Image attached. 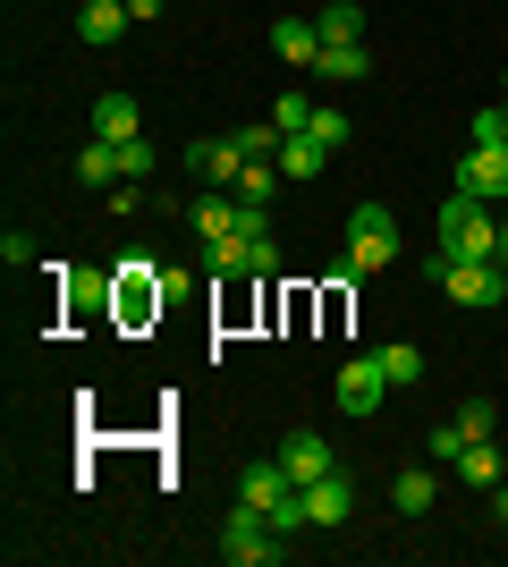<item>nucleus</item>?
I'll return each instance as SVG.
<instances>
[{
	"label": "nucleus",
	"mask_w": 508,
	"mask_h": 567,
	"mask_svg": "<svg viewBox=\"0 0 508 567\" xmlns=\"http://www.w3.org/2000/svg\"><path fill=\"white\" fill-rule=\"evenodd\" d=\"M94 136H102V144H136V136H145L136 94H102V102H94Z\"/></svg>",
	"instance_id": "11"
},
{
	"label": "nucleus",
	"mask_w": 508,
	"mask_h": 567,
	"mask_svg": "<svg viewBox=\"0 0 508 567\" xmlns=\"http://www.w3.org/2000/svg\"><path fill=\"white\" fill-rule=\"evenodd\" d=\"M491 246H500V220H491V204H475V195H449V204H440V255H449V262H491Z\"/></svg>",
	"instance_id": "2"
},
{
	"label": "nucleus",
	"mask_w": 508,
	"mask_h": 567,
	"mask_svg": "<svg viewBox=\"0 0 508 567\" xmlns=\"http://www.w3.org/2000/svg\"><path fill=\"white\" fill-rule=\"evenodd\" d=\"M238 195H246V204H271V195H280V162H246Z\"/></svg>",
	"instance_id": "24"
},
{
	"label": "nucleus",
	"mask_w": 508,
	"mask_h": 567,
	"mask_svg": "<svg viewBox=\"0 0 508 567\" xmlns=\"http://www.w3.org/2000/svg\"><path fill=\"white\" fill-rule=\"evenodd\" d=\"M120 178H127V187H145V178H153V144H145V136L120 144Z\"/></svg>",
	"instance_id": "27"
},
{
	"label": "nucleus",
	"mask_w": 508,
	"mask_h": 567,
	"mask_svg": "<svg viewBox=\"0 0 508 567\" xmlns=\"http://www.w3.org/2000/svg\"><path fill=\"white\" fill-rule=\"evenodd\" d=\"M398 262V213L390 204H356L348 213V262H339V280H364V271H390Z\"/></svg>",
	"instance_id": "1"
},
{
	"label": "nucleus",
	"mask_w": 508,
	"mask_h": 567,
	"mask_svg": "<svg viewBox=\"0 0 508 567\" xmlns=\"http://www.w3.org/2000/svg\"><path fill=\"white\" fill-rule=\"evenodd\" d=\"M204 271L212 280H255V237H204Z\"/></svg>",
	"instance_id": "13"
},
{
	"label": "nucleus",
	"mask_w": 508,
	"mask_h": 567,
	"mask_svg": "<svg viewBox=\"0 0 508 567\" xmlns=\"http://www.w3.org/2000/svg\"><path fill=\"white\" fill-rule=\"evenodd\" d=\"M76 178H85V187H120V144L85 136V153H76Z\"/></svg>",
	"instance_id": "19"
},
{
	"label": "nucleus",
	"mask_w": 508,
	"mask_h": 567,
	"mask_svg": "<svg viewBox=\"0 0 508 567\" xmlns=\"http://www.w3.org/2000/svg\"><path fill=\"white\" fill-rule=\"evenodd\" d=\"M271 162H280V178H289V187H305V178H322V162H331V153H322L314 136H280V153H271Z\"/></svg>",
	"instance_id": "17"
},
{
	"label": "nucleus",
	"mask_w": 508,
	"mask_h": 567,
	"mask_svg": "<svg viewBox=\"0 0 508 567\" xmlns=\"http://www.w3.org/2000/svg\"><path fill=\"white\" fill-rule=\"evenodd\" d=\"M424 457H433V466H458V457H466V424H458V415H449V424H433Z\"/></svg>",
	"instance_id": "23"
},
{
	"label": "nucleus",
	"mask_w": 508,
	"mask_h": 567,
	"mask_svg": "<svg viewBox=\"0 0 508 567\" xmlns=\"http://www.w3.org/2000/svg\"><path fill=\"white\" fill-rule=\"evenodd\" d=\"M314 76L322 85H356V76H373V60H364V43H322Z\"/></svg>",
	"instance_id": "18"
},
{
	"label": "nucleus",
	"mask_w": 508,
	"mask_h": 567,
	"mask_svg": "<svg viewBox=\"0 0 508 567\" xmlns=\"http://www.w3.org/2000/svg\"><path fill=\"white\" fill-rule=\"evenodd\" d=\"M314 111H322V102H305V94L289 85V94L271 102V127H280V136H305V127H314Z\"/></svg>",
	"instance_id": "22"
},
{
	"label": "nucleus",
	"mask_w": 508,
	"mask_h": 567,
	"mask_svg": "<svg viewBox=\"0 0 508 567\" xmlns=\"http://www.w3.org/2000/svg\"><path fill=\"white\" fill-rule=\"evenodd\" d=\"M458 195H475V204H508V144H466V153H458Z\"/></svg>",
	"instance_id": "5"
},
{
	"label": "nucleus",
	"mask_w": 508,
	"mask_h": 567,
	"mask_svg": "<svg viewBox=\"0 0 508 567\" xmlns=\"http://www.w3.org/2000/svg\"><path fill=\"white\" fill-rule=\"evenodd\" d=\"M382 373H390V390H407V381H424V355L415 348H382Z\"/></svg>",
	"instance_id": "26"
},
{
	"label": "nucleus",
	"mask_w": 508,
	"mask_h": 567,
	"mask_svg": "<svg viewBox=\"0 0 508 567\" xmlns=\"http://www.w3.org/2000/svg\"><path fill=\"white\" fill-rule=\"evenodd\" d=\"M280 466H289V483L305 492V483H322L339 457H331V441H322V432H289V441H280Z\"/></svg>",
	"instance_id": "9"
},
{
	"label": "nucleus",
	"mask_w": 508,
	"mask_h": 567,
	"mask_svg": "<svg viewBox=\"0 0 508 567\" xmlns=\"http://www.w3.org/2000/svg\"><path fill=\"white\" fill-rule=\"evenodd\" d=\"M76 34H85V43H120L127 34V0H85V9H76Z\"/></svg>",
	"instance_id": "15"
},
{
	"label": "nucleus",
	"mask_w": 508,
	"mask_h": 567,
	"mask_svg": "<svg viewBox=\"0 0 508 567\" xmlns=\"http://www.w3.org/2000/svg\"><path fill=\"white\" fill-rule=\"evenodd\" d=\"M271 51H280L289 69H314V60H322V25L314 18H280V25H271Z\"/></svg>",
	"instance_id": "12"
},
{
	"label": "nucleus",
	"mask_w": 508,
	"mask_h": 567,
	"mask_svg": "<svg viewBox=\"0 0 508 567\" xmlns=\"http://www.w3.org/2000/svg\"><path fill=\"white\" fill-rule=\"evenodd\" d=\"M314 25H322V43H364V9H356V0H331V9H314Z\"/></svg>",
	"instance_id": "21"
},
{
	"label": "nucleus",
	"mask_w": 508,
	"mask_h": 567,
	"mask_svg": "<svg viewBox=\"0 0 508 567\" xmlns=\"http://www.w3.org/2000/svg\"><path fill=\"white\" fill-rule=\"evenodd\" d=\"M500 102H508V69H500Z\"/></svg>",
	"instance_id": "33"
},
{
	"label": "nucleus",
	"mask_w": 508,
	"mask_h": 567,
	"mask_svg": "<svg viewBox=\"0 0 508 567\" xmlns=\"http://www.w3.org/2000/svg\"><path fill=\"white\" fill-rule=\"evenodd\" d=\"M458 424H466V441H491V424H500V406H491V399H466V406H458Z\"/></svg>",
	"instance_id": "28"
},
{
	"label": "nucleus",
	"mask_w": 508,
	"mask_h": 567,
	"mask_svg": "<svg viewBox=\"0 0 508 567\" xmlns=\"http://www.w3.org/2000/svg\"><path fill=\"white\" fill-rule=\"evenodd\" d=\"M187 169H195V178H204V187H238V178H246V153H238V136H204V144H187Z\"/></svg>",
	"instance_id": "7"
},
{
	"label": "nucleus",
	"mask_w": 508,
	"mask_h": 567,
	"mask_svg": "<svg viewBox=\"0 0 508 567\" xmlns=\"http://www.w3.org/2000/svg\"><path fill=\"white\" fill-rule=\"evenodd\" d=\"M305 136H314L322 153H339V144L356 136V127H348V111H331V102H322V111H314V127H305Z\"/></svg>",
	"instance_id": "25"
},
{
	"label": "nucleus",
	"mask_w": 508,
	"mask_h": 567,
	"mask_svg": "<svg viewBox=\"0 0 508 567\" xmlns=\"http://www.w3.org/2000/svg\"><path fill=\"white\" fill-rule=\"evenodd\" d=\"M382 399H390L382 355H348V364H339V406H348V415H373Z\"/></svg>",
	"instance_id": "6"
},
{
	"label": "nucleus",
	"mask_w": 508,
	"mask_h": 567,
	"mask_svg": "<svg viewBox=\"0 0 508 567\" xmlns=\"http://www.w3.org/2000/svg\"><path fill=\"white\" fill-rule=\"evenodd\" d=\"M0 262H9V271H34V237L9 229V237H0Z\"/></svg>",
	"instance_id": "30"
},
{
	"label": "nucleus",
	"mask_w": 508,
	"mask_h": 567,
	"mask_svg": "<svg viewBox=\"0 0 508 567\" xmlns=\"http://www.w3.org/2000/svg\"><path fill=\"white\" fill-rule=\"evenodd\" d=\"M475 144H508V111H500V102H484V111H475Z\"/></svg>",
	"instance_id": "29"
},
{
	"label": "nucleus",
	"mask_w": 508,
	"mask_h": 567,
	"mask_svg": "<svg viewBox=\"0 0 508 567\" xmlns=\"http://www.w3.org/2000/svg\"><path fill=\"white\" fill-rule=\"evenodd\" d=\"M220 559H229V567H271V559H289V543L263 525V508H246V499H238L229 525H220Z\"/></svg>",
	"instance_id": "3"
},
{
	"label": "nucleus",
	"mask_w": 508,
	"mask_h": 567,
	"mask_svg": "<svg viewBox=\"0 0 508 567\" xmlns=\"http://www.w3.org/2000/svg\"><path fill=\"white\" fill-rule=\"evenodd\" d=\"M458 474H466V483H475V492H491V483H500V474H508V450H491V441H466Z\"/></svg>",
	"instance_id": "20"
},
{
	"label": "nucleus",
	"mask_w": 508,
	"mask_h": 567,
	"mask_svg": "<svg viewBox=\"0 0 508 567\" xmlns=\"http://www.w3.org/2000/svg\"><path fill=\"white\" fill-rule=\"evenodd\" d=\"M289 492H297V483H289V466H280V457H255V466H238V499H246V508H263V517H271Z\"/></svg>",
	"instance_id": "10"
},
{
	"label": "nucleus",
	"mask_w": 508,
	"mask_h": 567,
	"mask_svg": "<svg viewBox=\"0 0 508 567\" xmlns=\"http://www.w3.org/2000/svg\"><path fill=\"white\" fill-rule=\"evenodd\" d=\"M305 517H314L322 525V534H331V525H348V517H356V483H348V474H322V483H305Z\"/></svg>",
	"instance_id": "8"
},
{
	"label": "nucleus",
	"mask_w": 508,
	"mask_h": 567,
	"mask_svg": "<svg viewBox=\"0 0 508 567\" xmlns=\"http://www.w3.org/2000/svg\"><path fill=\"white\" fill-rule=\"evenodd\" d=\"M491 517L508 525V474H500V483H491Z\"/></svg>",
	"instance_id": "32"
},
{
	"label": "nucleus",
	"mask_w": 508,
	"mask_h": 567,
	"mask_svg": "<svg viewBox=\"0 0 508 567\" xmlns=\"http://www.w3.org/2000/svg\"><path fill=\"white\" fill-rule=\"evenodd\" d=\"M195 237H238V187H212L204 204H187Z\"/></svg>",
	"instance_id": "14"
},
{
	"label": "nucleus",
	"mask_w": 508,
	"mask_h": 567,
	"mask_svg": "<svg viewBox=\"0 0 508 567\" xmlns=\"http://www.w3.org/2000/svg\"><path fill=\"white\" fill-rule=\"evenodd\" d=\"M162 9H169V0H127V18H136V25H153Z\"/></svg>",
	"instance_id": "31"
},
{
	"label": "nucleus",
	"mask_w": 508,
	"mask_h": 567,
	"mask_svg": "<svg viewBox=\"0 0 508 567\" xmlns=\"http://www.w3.org/2000/svg\"><path fill=\"white\" fill-rule=\"evenodd\" d=\"M433 271H440V288H449V306H500L508 297V280H500V262H449V255H433Z\"/></svg>",
	"instance_id": "4"
},
{
	"label": "nucleus",
	"mask_w": 508,
	"mask_h": 567,
	"mask_svg": "<svg viewBox=\"0 0 508 567\" xmlns=\"http://www.w3.org/2000/svg\"><path fill=\"white\" fill-rule=\"evenodd\" d=\"M433 499H440V474L433 466H407L398 483H390V508H398V517H424Z\"/></svg>",
	"instance_id": "16"
}]
</instances>
